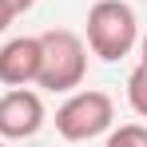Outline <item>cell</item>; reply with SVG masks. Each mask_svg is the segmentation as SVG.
Returning <instances> with one entry per match:
<instances>
[{"mask_svg":"<svg viewBox=\"0 0 147 147\" xmlns=\"http://www.w3.org/2000/svg\"><path fill=\"white\" fill-rule=\"evenodd\" d=\"M139 44V20L123 0H96L88 8V48L92 56L115 64Z\"/></svg>","mask_w":147,"mask_h":147,"instance_id":"obj_2","label":"cell"},{"mask_svg":"<svg viewBox=\"0 0 147 147\" xmlns=\"http://www.w3.org/2000/svg\"><path fill=\"white\" fill-rule=\"evenodd\" d=\"M103 147H147V127L143 123H119V127L107 131Z\"/></svg>","mask_w":147,"mask_h":147,"instance_id":"obj_6","label":"cell"},{"mask_svg":"<svg viewBox=\"0 0 147 147\" xmlns=\"http://www.w3.org/2000/svg\"><path fill=\"white\" fill-rule=\"evenodd\" d=\"M8 8H12V16H24V12H32L36 8V0H4Z\"/></svg>","mask_w":147,"mask_h":147,"instance_id":"obj_8","label":"cell"},{"mask_svg":"<svg viewBox=\"0 0 147 147\" xmlns=\"http://www.w3.org/2000/svg\"><path fill=\"white\" fill-rule=\"evenodd\" d=\"M111 119H115V103L99 88L68 92V99L56 107V131L68 143H88L103 131H111Z\"/></svg>","mask_w":147,"mask_h":147,"instance_id":"obj_3","label":"cell"},{"mask_svg":"<svg viewBox=\"0 0 147 147\" xmlns=\"http://www.w3.org/2000/svg\"><path fill=\"white\" fill-rule=\"evenodd\" d=\"M40 76V36H16L0 48V84L28 88Z\"/></svg>","mask_w":147,"mask_h":147,"instance_id":"obj_5","label":"cell"},{"mask_svg":"<svg viewBox=\"0 0 147 147\" xmlns=\"http://www.w3.org/2000/svg\"><path fill=\"white\" fill-rule=\"evenodd\" d=\"M12 20H16V16H12V8H8V4L0 0V36H4V28L12 24Z\"/></svg>","mask_w":147,"mask_h":147,"instance_id":"obj_9","label":"cell"},{"mask_svg":"<svg viewBox=\"0 0 147 147\" xmlns=\"http://www.w3.org/2000/svg\"><path fill=\"white\" fill-rule=\"evenodd\" d=\"M44 127V99L32 88H8L0 96V139H32Z\"/></svg>","mask_w":147,"mask_h":147,"instance_id":"obj_4","label":"cell"},{"mask_svg":"<svg viewBox=\"0 0 147 147\" xmlns=\"http://www.w3.org/2000/svg\"><path fill=\"white\" fill-rule=\"evenodd\" d=\"M0 147H8V143H4V139H0Z\"/></svg>","mask_w":147,"mask_h":147,"instance_id":"obj_11","label":"cell"},{"mask_svg":"<svg viewBox=\"0 0 147 147\" xmlns=\"http://www.w3.org/2000/svg\"><path fill=\"white\" fill-rule=\"evenodd\" d=\"M88 76V44L68 32V28H52L40 36V76L36 84L44 92H76Z\"/></svg>","mask_w":147,"mask_h":147,"instance_id":"obj_1","label":"cell"},{"mask_svg":"<svg viewBox=\"0 0 147 147\" xmlns=\"http://www.w3.org/2000/svg\"><path fill=\"white\" fill-rule=\"evenodd\" d=\"M127 103H131L135 115H143V119H147V68H143V64L127 76Z\"/></svg>","mask_w":147,"mask_h":147,"instance_id":"obj_7","label":"cell"},{"mask_svg":"<svg viewBox=\"0 0 147 147\" xmlns=\"http://www.w3.org/2000/svg\"><path fill=\"white\" fill-rule=\"evenodd\" d=\"M139 64H143V68H147V32H143V36H139Z\"/></svg>","mask_w":147,"mask_h":147,"instance_id":"obj_10","label":"cell"}]
</instances>
